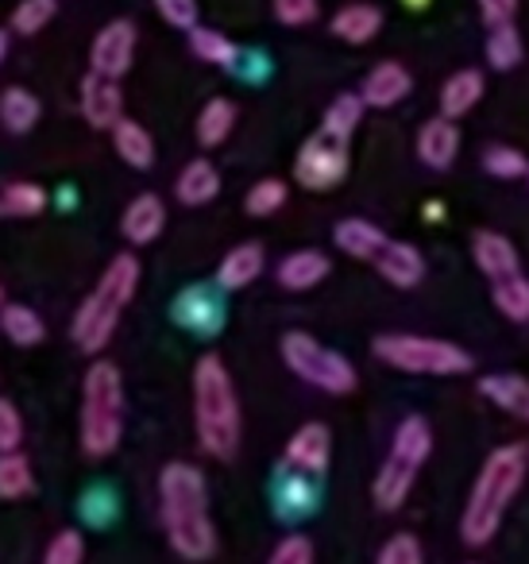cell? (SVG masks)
Wrapping results in <instances>:
<instances>
[{"mask_svg": "<svg viewBox=\"0 0 529 564\" xmlns=\"http://www.w3.org/2000/svg\"><path fill=\"white\" fill-rule=\"evenodd\" d=\"M125 112V94H120L117 78H101L89 70V78L82 82V117L94 128H112Z\"/></svg>", "mask_w": 529, "mask_h": 564, "instance_id": "4fadbf2b", "label": "cell"}, {"mask_svg": "<svg viewBox=\"0 0 529 564\" xmlns=\"http://www.w3.org/2000/svg\"><path fill=\"white\" fill-rule=\"evenodd\" d=\"M433 453V430L421 414H410L398 422L395 441H390V456L382 460L379 476H375L371 499L379 510H398L413 491V479H418L421 464Z\"/></svg>", "mask_w": 529, "mask_h": 564, "instance_id": "8992f818", "label": "cell"}, {"mask_svg": "<svg viewBox=\"0 0 529 564\" xmlns=\"http://www.w3.org/2000/svg\"><path fill=\"white\" fill-rule=\"evenodd\" d=\"M487 63L495 70H514L521 63V35L514 24H498L487 35Z\"/></svg>", "mask_w": 529, "mask_h": 564, "instance_id": "836d02e7", "label": "cell"}, {"mask_svg": "<svg viewBox=\"0 0 529 564\" xmlns=\"http://www.w3.org/2000/svg\"><path fill=\"white\" fill-rule=\"evenodd\" d=\"M479 391L487 394L495 406L510 410V414H518L529 422V383L521 376H487L479 383Z\"/></svg>", "mask_w": 529, "mask_h": 564, "instance_id": "83f0119b", "label": "cell"}, {"mask_svg": "<svg viewBox=\"0 0 529 564\" xmlns=\"http://www.w3.org/2000/svg\"><path fill=\"white\" fill-rule=\"evenodd\" d=\"M483 24L498 28V24H514V12H518V0H479Z\"/></svg>", "mask_w": 529, "mask_h": 564, "instance_id": "ee69618b", "label": "cell"}, {"mask_svg": "<svg viewBox=\"0 0 529 564\" xmlns=\"http://www.w3.org/2000/svg\"><path fill=\"white\" fill-rule=\"evenodd\" d=\"M490 299H495L498 314L510 322H529V279L526 274H510L503 282H490Z\"/></svg>", "mask_w": 529, "mask_h": 564, "instance_id": "4dcf8cb0", "label": "cell"}, {"mask_svg": "<svg viewBox=\"0 0 529 564\" xmlns=\"http://www.w3.org/2000/svg\"><path fill=\"white\" fill-rule=\"evenodd\" d=\"M483 89H487V82H483L479 70H456L441 86V117H449V120L467 117V112L483 101Z\"/></svg>", "mask_w": 529, "mask_h": 564, "instance_id": "44dd1931", "label": "cell"}, {"mask_svg": "<svg viewBox=\"0 0 529 564\" xmlns=\"http://www.w3.org/2000/svg\"><path fill=\"white\" fill-rule=\"evenodd\" d=\"M125 441V376L117 364L97 360L82 387V453L101 460Z\"/></svg>", "mask_w": 529, "mask_h": 564, "instance_id": "5b68a950", "label": "cell"}, {"mask_svg": "<svg viewBox=\"0 0 529 564\" xmlns=\"http://www.w3.org/2000/svg\"><path fill=\"white\" fill-rule=\"evenodd\" d=\"M413 89V78L402 63H379L371 74L364 78V89H359V101L367 109H395L398 101H406Z\"/></svg>", "mask_w": 529, "mask_h": 564, "instance_id": "5bb4252c", "label": "cell"}, {"mask_svg": "<svg viewBox=\"0 0 529 564\" xmlns=\"http://www.w3.org/2000/svg\"><path fill=\"white\" fill-rule=\"evenodd\" d=\"M382 28V12L375 4H344L341 12L333 17V35L352 47H364L379 35Z\"/></svg>", "mask_w": 529, "mask_h": 564, "instance_id": "cb8c5ba5", "label": "cell"}, {"mask_svg": "<svg viewBox=\"0 0 529 564\" xmlns=\"http://www.w3.org/2000/svg\"><path fill=\"white\" fill-rule=\"evenodd\" d=\"M460 151V128L449 117H433L418 132V159L433 171H449Z\"/></svg>", "mask_w": 529, "mask_h": 564, "instance_id": "9a60e30c", "label": "cell"}, {"mask_svg": "<svg viewBox=\"0 0 529 564\" xmlns=\"http://www.w3.org/2000/svg\"><path fill=\"white\" fill-rule=\"evenodd\" d=\"M371 352L382 364L410 371V376H464V371H472V356L460 345L436 337H413V333H382V337H375Z\"/></svg>", "mask_w": 529, "mask_h": 564, "instance_id": "52a82bcc", "label": "cell"}, {"mask_svg": "<svg viewBox=\"0 0 529 564\" xmlns=\"http://www.w3.org/2000/svg\"><path fill=\"white\" fill-rule=\"evenodd\" d=\"M483 166L495 178H526L529 174V159L518 148H506V143H495V148L483 151Z\"/></svg>", "mask_w": 529, "mask_h": 564, "instance_id": "8d00e7d4", "label": "cell"}, {"mask_svg": "<svg viewBox=\"0 0 529 564\" xmlns=\"http://www.w3.org/2000/svg\"><path fill=\"white\" fill-rule=\"evenodd\" d=\"M109 132H112V148H117V155L125 159L132 171H151V163H155V140H151L148 128L120 117Z\"/></svg>", "mask_w": 529, "mask_h": 564, "instance_id": "7402d4cb", "label": "cell"}, {"mask_svg": "<svg viewBox=\"0 0 529 564\" xmlns=\"http://www.w3.org/2000/svg\"><path fill=\"white\" fill-rule=\"evenodd\" d=\"M526 448L521 445H503L483 460L479 476L472 484V495H467L464 518H460V538L467 545H487L490 538L498 533L506 518V507L514 502V495L521 491L526 484Z\"/></svg>", "mask_w": 529, "mask_h": 564, "instance_id": "7a4b0ae2", "label": "cell"}, {"mask_svg": "<svg viewBox=\"0 0 529 564\" xmlns=\"http://www.w3.org/2000/svg\"><path fill=\"white\" fill-rule=\"evenodd\" d=\"M236 128V105L228 97H213L197 117V143L202 148H220Z\"/></svg>", "mask_w": 529, "mask_h": 564, "instance_id": "484cf974", "label": "cell"}, {"mask_svg": "<svg viewBox=\"0 0 529 564\" xmlns=\"http://www.w3.org/2000/svg\"><path fill=\"white\" fill-rule=\"evenodd\" d=\"M40 97L24 86H9L0 94V124L9 128L12 135H24L40 124Z\"/></svg>", "mask_w": 529, "mask_h": 564, "instance_id": "d4e9b609", "label": "cell"}, {"mask_svg": "<svg viewBox=\"0 0 529 564\" xmlns=\"http://www.w3.org/2000/svg\"><path fill=\"white\" fill-rule=\"evenodd\" d=\"M163 228H166V205L159 202V194L132 197V205H128L125 217H120V232H125V240L136 243V248L159 240Z\"/></svg>", "mask_w": 529, "mask_h": 564, "instance_id": "2e32d148", "label": "cell"}, {"mask_svg": "<svg viewBox=\"0 0 529 564\" xmlns=\"http://www.w3.org/2000/svg\"><path fill=\"white\" fill-rule=\"evenodd\" d=\"M328 271H333V263H328L325 251L302 248V251H290L279 263V282L287 291H313L317 282L328 279Z\"/></svg>", "mask_w": 529, "mask_h": 564, "instance_id": "ac0fdd59", "label": "cell"}, {"mask_svg": "<svg viewBox=\"0 0 529 564\" xmlns=\"http://www.w3.org/2000/svg\"><path fill=\"white\" fill-rule=\"evenodd\" d=\"M344 174H348V140L317 132L302 143L294 159V178L305 189H333Z\"/></svg>", "mask_w": 529, "mask_h": 564, "instance_id": "9c48e42d", "label": "cell"}, {"mask_svg": "<svg viewBox=\"0 0 529 564\" xmlns=\"http://www.w3.org/2000/svg\"><path fill=\"white\" fill-rule=\"evenodd\" d=\"M47 209V189L35 182H9L0 189V217H35Z\"/></svg>", "mask_w": 529, "mask_h": 564, "instance_id": "f546056e", "label": "cell"}, {"mask_svg": "<svg viewBox=\"0 0 529 564\" xmlns=\"http://www.w3.org/2000/svg\"><path fill=\"white\" fill-rule=\"evenodd\" d=\"M159 507H163L166 541L186 561H209L217 553V530L209 518V487L197 464L171 460L159 476Z\"/></svg>", "mask_w": 529, "mask_h": 564, "instance_id": "6da1fadb", "label": "cell"}, {"mask_svg": "<svg viewBox=\"0 0 529 564\" xmlns=\"http://www.w3.org/2000/svg\"><path fill=\"white\" fill-rule=\"evenodd\" d=\"M136 286H140V259L120 251L101 271V279H97V286L89 291V299L78 306V314H74L71 333L82 352H89V356L105 352V345H109L120 325V314L132 306Z\"/></svg>", "mask_w": 529, "mask_h": 564, "instance_id": "277c9868", "label": "cell"}, {"mask_svg": "<svg viewBox=\"0 0 529 564\" xmlns=\"http://www.w3.org/2000/svg\"><path fill=\"white\" fill-rule=\"evenodd\" d=\"M86 556V541H82L78 530H63L51 538L47 553H43V564H82Z\"/></svg>", "mask_w": 529, "mask_h": 564, "instance_id": "f35d334b", "label": "cell"}, {"mask_svg": "<svg viewBox=\"0 0 529 564\" xmlns=\"http://www.w3.org/2000/svg\"><path fill=\"white\" fill-rule=\"evenodd\" d=\"M267 564H313V545H310V538H282L279 545H274V553H271V561Z\"/></svg>", "mask_w": 529, "mask_h": 564, "instance_id": "7bdbcfd3", "label": "cell"}, {"mask_svg": "<svg viewBox=\"0 0 529 564\" xmlns=\"http://www.w3.org/2000/svg\"><path fill=\"white\" fill-rule=\"evenodd\" d=\"M263 274V243H236L225 259H220V271H217V282L225 291H244L251 282Z\"/></svg>", "mask_w": 529, "mask_h": 564, "instance_id": "d6986e66", "label": "cell"}, {"mask_svg": "<svg viewBox=\"0 0 529 564\" xmlns=\"http://www.w3.org/2000/svg\"><path fill=\"white\" fill-rule=\"evenodd\" d=\"M375 564H425V553H421V541L413 538V533H395V538L379 549Z\"/></svg>", "mask_w": 529, "mask_h": 564, "instance_id": "74e56055", "label": "cell"}, {"mask_svg": "<svg viewBox=\"0 0 529 564\" xmlns=\"http://www.w3.org/2000/svg\"><path fill=\"white\" fill-rule=\"evenodd\" d=\"M4 55H9V35L0 32V63H4Z\"/></svg>", "mask_w": 529, "mask_h": 564, "instance_id": "f6af8a7d", "label": "cell"}, {"mask_svg": "<svg viewBox=\"0 0 529 564\" xmlns=\"http://www.w3.org/2000/svg\"><path fill=\"white\" fill-rule=\"evenodd\" d=\"M0 306H4V291H0Z\"/></svg>", "mask_w": 529, "mask_h": 564, "instance_id": "7dc6e473", "label": "cell"}, {"mask_svg": "<svg viewBox=\"0 0 529 564\" xmlns=\"http://www.w3.org/2000/svg\"><path fill=\"white\" fill-rule=\"evenodd\" d=\"M24 441V417L9 399H0V453H17Z\"/></svg>", "mask_w": 529, "mask_h": 564, "instance_id": "ab89813d", "label": "cell"}, {"mask_svg": "<svg viewBox=\"0 0 529 564\" xmlns=\"http://www.w3.org/2000/svg\"><path fill=\"white\" fill-rule=\"evenodd\" d=\"M136 58V24L132 20H112L97 32L94 47H89V66L101 78H125L132 70Z\"/></svg>", "mask_w": 529, "mask_h": 564, "instance_id": "30bf717a", "label": "cell"}, {"mask_svg": "<svg viewBox=\"0 0 529 564\" xmlns=\"http://www.w3.org/2000/svg\"><path fill=\"white\" fill-rule=\"evenodd\" d=\"M317 0H274V17L287 28H305L317 20Z\"/></svg>", "mask_w": 529, "mask_h": 564, "instance_id": "60d3db41", "label": "cell"}, {"mask_svg": "<svg viewBox=\"0 0 529 564\" xmlns=\"http://www.w3.org/2000/svg\"><path fill=\"white\" fill-rule=\"evenodd\" d=\"M282 360H287V368L294 371L302 383L317 387V391L325 394H352L356 391V368H352V360H344L341 352H333V348H325L317 337H310V333H287L282 337Z\"/></svg>", "mask_w": 529, "mask_h": 564, "instance_id": "ba28073f", "label": "cell"}, {"mask_svg": "<svg viewBox=\"0 0 529 564\" xmlns=\"http://www.w3.org/2000/svg\"><path fill=\"white\" fill-rule=\"evenodd\" d=\"M35 476H32V460L24 453H0V499H24L32 495Z\"/></svg>", "mask_w": 529, "mask_h": 564, "instance_id": "1f68e13d", "label": "cell"}, {"mask_svg": "<svg viewBox=\"0 0 529 564\" xmlns=\"http://www.w3.org/2000/svg\"><path fill=\"white\" fill-rule=\"evenodd\" d=\"M55 12H58V0H20L17 9H12V32L40 35L55 20Z\"/></svg>", "mask_w": 529, "mask_h": 564, "instance_id": "e575fe53", "label": "cell"}, {"mask_svg": "<svg viewBox=\"0 0 529 564\" xmlns=\"http://www.w3.org/2000/svg\"><path fill=\"white\" fill-rule=\"evenodd\" d=\"M333 240H336V248H341L344 256L371 263V259L379 256L382 243H387V232H382V228H375L371 220H364V217H348V220H341V225L333 228Z\"/></svg>", "mask_w": 529, "mask_h": 564, "instance_id": "ffe728a7", "label": "cell"}, {"mask_svg": "<svg viewBox=\"0 0 529 564\" xmlns=\"http://www.w3.org/2000/svg\"><path fill=\"white\" fill-rule=\"evenodd\" d=\"M406 4H410V9H425L429 0H406Z\"/></svg>", "mask_w": 529, "mask_h": 564, "instance_id": "bcb514c9", "label": "cell"}, {"mask_svg": "<svg viewBox=\"0 0 529 564\" xmlns=\"http://www.w3.org/2000/svg\"><path fill=\"white\" fill-rule=\"evenodd\" d=\"M194 425L197 441L213 460H233L244 433L240 399H236L225 360L213 352L202 356L194 368Z\"/></svg>", "mask_w": 529, "mask_h": 564, "instance_id": "3957f363", "label": "cell"}, {"mask_svg": "<svg viewBox=\"0 0 529 564\" xmlns=\"http://www.w3.org/2000/svg\"><path fill=\"white\" fill-rule=\"evenodd\" d=\"M190 51L209 66H236V58H240V47H236L228 35L213 32V28H202V24L190 28Z\"/></svg>", "mask_w": 529, "mask_h": 564, "instance_id": "f1b7e54d", "label": "cell"}, {"mask_svg": "<svg viewBox=\"0 0 529 564\" xmlns=\"http://www.w3.org/2000/svg\"><path fill=\"white\" fill-rule=\"evenodd\" d=\"M155 9L171 28H182V32L197 28V0H155Z\"/></svg>", "mask_w": 529, "mask_h": 564, "instance_id": "b9f144b4", "label": "cell"}, {"mask_svg": "<svg viewBox=\"0 0 529 564\" xmlns=\"http://www.w3.org/2000/svg\"><path fill=\"white\" fill-rule=\"evenodd\" d=\"M174 194H179L182 205H209L213 197L220 194V174L209 159H194V163L182 166L179 182H174Z\"/></svg>", "mask_w": 529, "mask_h": 564, "instance_id": "603a6c76", "label": "cell"}, {"mask_svg": "<svg viewBox=\"0 0 529 564\" xmlns=\"http://www.w3.org/2000/svg\"><path fill=\"white\" fill-rule=\"evenodd\" d=\"M328 460H333V433L321 422H305L294 437L287 441V464L310 471V476H325Z\"/></svg>", "mask_w": 529, "mask_h": 564, "instance_id": "7c38bea8", "label": "cell"}, {"mask_svg": "<svg viewBox=\"0 0 529 564\" xmlns=\"http://www.w3.org/2000/svg\"><path fill=\"white\" fill-rule=\"evenodd\" d=\"M364 109L367 105L359 101V94H341L325 109V124H321V132L336 135V140H352V132H356L359 120H364Z\"/></svg>", "mask_w": 529, "mask_h": 564, "instance_id": "d6a6232c", "label": "cell"}, {"mask_svg": "<svg viewBox=\"0 0 529 564\" xmlns=\"http://www.w3.org/2000/svg\"><path fill=\"white\" fill-rule=\"evenodd\" d=\"M0 329H4V337H9L12 345H20V348H32V345H40V340L47 337V325H43V317L35 314V310H28V306H0Z\"/></svg>", "mask_w": 529, "mask_h": 564, "instance_id": "4316f807", "label": "cell"}, {"mask_svg": "<svg viewBox=\"0 0 529 564\" xmlns=\"http://www.w3.org/2000/svg\"><path fill=\"white\" fill-rule=\"evenodd\" d=\"M472 256H475V267L487 274L490 282H503L510 274H521V259H518V248H514L506 236L498 232H479L472 240Z\"/></svg>", "mask_w": 529, "mask_h": 564, "instance_id": "e0dca14e", "label": "cell"}, {"mask_svg": "<svg viewBox=\"0 0 529 564\" xmlns=\"http://www.w3.org/2000/svg\"><path fill=\"white\" fill-rule=\"evenodd\" d=\"M371 263L395 291H413V286L425 279V259H421V251L406 240H387Z\"/></svg>", "mask_w": 529, "mask_h": 564, "instance_id": "8fae6325", "label": "cell"}, {"mask_svg": "<svg viewBox=\"0 0 529 564\" xmlns=\"http://www.w3.org/2000/svg\"><path fill=\"white\" fill-rule=\"evenodd\" d=\"M282 205H287V182L282 178L256 182V186L248 189V197H244V209H248L251 217H271V213H279Z\"/></svg>", "mask_w": 529, "mask_h": 564, "instance_id": "d590c367", "label": "cell"}]
</instances>
